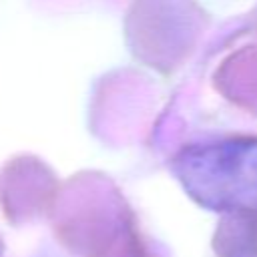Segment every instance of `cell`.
Listing matches in <instances>:
<instances>
[]
</instances>
